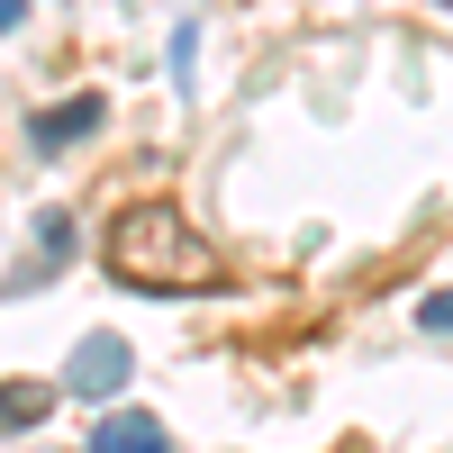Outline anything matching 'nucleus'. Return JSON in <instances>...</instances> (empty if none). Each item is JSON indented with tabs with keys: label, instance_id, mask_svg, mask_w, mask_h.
Here are the masks:
<instances>
[{
	"label": "nucleus",
	"instance_id": "nucleus-1",
	"mask_svg": "<svg viewBox=\"0 0 453 453\" xmlns=\"http://www.w3.org/2000/svg\"><path fill=\"white\" fill-rule=\"evenodd\" d=\"M100 254H109V273H119L127 290H164V299L218 290V245H209L181 209H164V200L119 209V218H109V236H100Z\"/></svg>",
	"mask_w": 453,
	"mask_h": 453
},
{
	"label": "nucleus",
	"instance_id": "nucleus-2",
	"mask_svg": "<svg viewBox=\"0 0 453 453\" xmlns=\"http://www.w3.org/2000/svg\"><path fill=\"white\" fill-rule=\"evenodd\" d=\"M127 363H136V354L100 326V335H82V354H73L64 381H73V399H119V390H127Z\"/></svg>",
	"mask_w": 453,
	"mask_h": 453
},
{
	"label": "nucleus",
	"instance_id": "nucleus-3",
	"mask_svg": "<svg viewBox=\"0 0 453 453\" xmlns=\"http://www.w3.org/2000/svg\"><path fill=\"white\" fill-rule=\"evenodd\" d=\"M100 119H109V100H100V91H73V100H55V109H36V119H27V145H36V155H64V145H82Z\"/></svg>",
	"mask_w": 453,
	"mask_h": 453
},
{
	"label": "nucleus",
	"instance_id": "nucleus-4",
	"mask_svg": "<svg viewBox=\"0 0 453 453\" xmlns=\"http://www.w3.org/2000/svg\"><path fill=\"white\" fill-rule=\"evenodd\" d=\"M91 453H173L164 418H145V408H119V418L91 426Z\"/></svg>",
	"mask_w": 453,
	"mask_h": 453
},
{
	"label": "nucleus",
	"instance_id": "nucleus-5",
	"mask_svg": "<svg viewBox=\"0 0 453 453\" xmlns=\"http://www.w3.org/2000/svg\"><path fill=\"white\" fill-rule=\"evenodd\" d=\"M46 408H55V390H46V381H0V435H27Z\"/></svg>",
	"mask_w": 453,
	"mask_h": 453
},
{
	"label": "nucleus",
	"instance_id": "nucleus-6",
	"mask_svg": "<svg viewBox=\"0 0 453 453\" xmlns=\"http://www.w3.org/2000/svg\"><path fill=\"white\" fill-rule=\"evenodd\" d=\"M36 254H46V273H55V263L73 254V218H55V209L36 218Z\"/></svg>",
	"mask_w": 453,
	"mask_h": 453
},
{
	"label": "nucleus",
	"instance_id": "nucleus-7",
	"mask_svg": "<svg viewBox=\"0 0 453 453\" xmlns=\"http://www.w3.org/2000/svg\"><path fill=\"white\" fill-rule=\"evenodd\" d=\"M418 326H426V335H453V290H426V299H418Z\"/></svg>",
	"mask_w": 453,
	"mask_h": 453
},
{
	"label": "nucleus",
	"instance_id": "nucleus-8",
	"mask_svg": "<svg viewBox=\"0 0 453 453\" xmlns=\"http://www.w3.org/2000/svg\"><path fill=\"white\" fill-rule=\"evenodd\" d=\"M27 19V0H0V27H19Z\"/></svg>",
	"mask_w": 453,
	"mask_h": 453
},
{
	"label": "nucleus",
	"instance_id": "nucleus-9",
	"mask_svg": "<svg viewBox=\"0 0 453 453\" xmlns=\"http://www.w3.org/2000/svg\"><path fill=\"white\" fill-rule=\"evenodd\" d=\"M444 10H453V0H444Z\"/></svg>",
	"mask_w": 453,
	"mask_h": 453
}]
</instances>
